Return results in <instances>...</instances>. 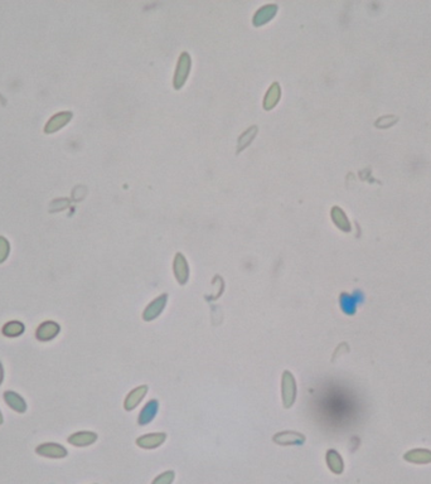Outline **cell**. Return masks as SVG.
<instances>
[{
	"instance_id": "19",
	"label": "cell",
	"mask_w": 431,
	"mask_h": 484,
	"mask_svg": "<svg viewBox=\"0 0 431 484\" xmlns=\"http://www.w3.org/2000/svg\"><path fill=\"white\" fill-rule=\"evenodd\" d=\"M2 421H3V418H2V415H0V424H2Z\"/></svg>"
},
{
	"instance_id": "6",
	"label": "cell",
	"mask_w": 431,
	"mask_h": 484,
	"mask_svg": "<svg viewBox=\"0 0 431 484\" xmlns=\"http://www.w3.org/2000/svg\"><path fill=\"white\" fill-rule=\"evenodd\" d=\"M96 439H97V435H96L95 433H91V431H81V433H76L73 434L72 436H70L68 441L75 446H87L95 443Z\"/></svg>"
},
{
	"instance_id": "5",
	"label": "cell",
	"mask_w": 431,
	"mask_h": 484,
	"mask_svg": "<svg viewBox=\"0 0 431 484\" xmlns=\"http://www.w3.org/2000/svg\"><path fill=\"white\" fill-rule=\"evenodd\" d=\"M305 438L299 433L294 431H284L274 436V441L279 445H301Z\"/></svg>"
},
{
	"instance_id": "12",
	"label": "cell",
	"mask_w": 431,
	"mask_h": 484,
	"mask_svg": "<svg viewBox=\"0 0 431 484\" xmlns=\"http://www.w3.org/2000/svg\"><path fill=\"white\" fill-rule=\"evenodd\" d=\"M325 459H327L328 466H329V469L333 471V473H334V474L342 473L344 465H343L342 456L339 455V453H338V451L329 450L327 453V456H325Z\"/></svg>"
},
{
	"instance_id": "11",
	"label": "cell",
	"mask_w": 431,
	"mask_h": 484,
	"mask_svg": "<svg viewBox=\"0 0 431 484\" xmlns=\"http://www.w3.org/2000/svg\"><path fill=\"white\" fill-rule=\"evenodd\" d=\"M405 459L411 463L427 464L431 461V451L425 450V449H416V450L408 451L405 455Z\"/></svg>"
},
{
	"instance_id": "16",
	"label": "cell",
	"mask_w": 431,
	"mask_h": 484,
	"mask_svg": "<svg viewBox=\"0 0 431 484\" xmlns=\"http://www.w3.org/2000/svg\"><path fill=\"white\" fill-rule=\"evenodd\" d=\"M174 478H175V473H174L173 470H166L164 471V473L159 474V475L151 481V484H171Z\"/></svg>"
},
{
	"instance_id": "17",
	"label": "cell",
	"mask_w": 431,
	"mask_h": 484,
	"mask_svg": "<svg viewBox=\"0 0 431 484\" xmlns=\"http://www.w3.org/2000/svg\"><path fill=\"white\" fill-rule=\"evenodd\" d=\"M9 254V244L5 238L0 237V262L4 261Z\"/></svg>"
},
{
	"instance_id": "3",
	"label": "cell",
	"mask_w": 431,
	"mask_h": 484,
	"mask_svg": "<svg viewBox=\"0 0 431 484\" xmlns=\"http://www.w3.org/2000/svg\"><path fill=\"white\" fill-rule=\"evenodd\" d=\"M165 440V433H150L136 439V445L141 449H155L159 448Z\"/></svg>"
},
{
	"instance_id": "9",
	"label": "cell",
	"mask_w": 431,
	"mask_h": 484,
	"mask_svg": "<svg viewBox=\"0 0 431 484\" xmlns=\"http://www.w3.org/2000/svg\"><path fill=\"white\" fill-rule=\"evenodd\" d=\"M37 451L40 455L52 456V458H63L67 454V450L57 444H44V445L39 446Z\"/></svg>"
},
{
	"instance_id": "8",
	"label": "cell",
	"mask_w": 431,
	"mask_h": 484,
	"mask_svg": "<svg viewBox=\"0 0 431 484\" xmlns=\"http://www.w3.org/2000/svg\"><path fill=\"white\" fill-rule=\"evenodd\" d=\"M58 332H59V327H58V324H55V323L53 322H45L38 328L37 338L40 340L52 339L53 337L57 335Z\"/></svg>"
},
{
	"instance_id": "1",
	"label": "cell",
	"mask_w": 431,
	"mask_h": 484,
	"mask_svg": "<svg viewBox=\"0 0 431 484\" xmlns=\"http://www.w3.org/2000/svg\"><path fill=\"white\" fill-rule=\"evenodd\" d=\"M281 397L285 408H290L296 400V381L290 371H284L281 377Z\"/></svg>"
},
{
	"instance_id": "10",
	"label": "cell",
	"mask_w": 431,
	"mask_h": 484,
	"mask_svg": "<svg viewBox=\"0 0 431 484\" xmlns=\"http://www.w3.org/2000/svg\"><path fill=\"white\" fill-rule=\"evenodd\" d=\"M156 410H158V401H149V402L144 406L143 410H141L138 422L140 424V425H146V424L153 420L154 416L156 415Z\"/></svg>"
},
{
	"instance_id": "2",
	"label": "cell",
	"mask_w": 431,
	"mask_h": 484,
	"mask_svg": "<svg viewBox=\"0 0 431 484\" xmlns=\"http://www.w3.org/2000/svg\"><path fill=\"white\" fill-rule=\"evenodd\" d=\"M166 299H168V295L166 294H163L159 297H156V299H154L153 301L145 308V310H144L143 319L145 320V322H151V320L156 319V318L163 313L164 308H165L166 305Z\"/></svg>"
},
{
	"instance_id": "14",
	"label": "cell",
	"mask_w": 431,
	"mask_h": 484,
	"mask_svg": "<svg viewBox=\"0 0 431 484\" xmlns=\"http://www.w3.org/2000/svg\"><path fill=\"white\" fill-rule=\"evenodd\" d=\"M5 401H7L8 405L12 406L15 411L23 412V411L25 410L24 401H23L15 392H5Z\"/></svg>"
},
{
	"instance_id": "7",
	"label": "cell",
	"mask_w": 431,
	"mask_h": 484,
	"mask_svg": "<svg viewBox=\"0 0 431 484\" xmlns=\"http://www.w3.org/2000/svg\"><path fill=\"white\" fill-rule=\"evenodd\" d=\"M174 275H175L179 284L181 285L186 284L188 280V265L181 255H176L175 260H174Z\"/></svg>"
},
{
	"instance_id": "18",
	"label": "cell",
	"mask_w": 431,
	"mask_h": 484,
	"mask_svg": "<svg viewBox=\"0 0 431 484\" xmlns=\"http://www.w3.org/2000/svg\"><path fill=\"white\" fill-rule=\"evenodd\" d=\"M2 380H3V370H2V366H0V382H2Z\"/></svg>"
},
{
	"instance_id": "13",
	"label": "cell",
	"mask_w": 431,
	"mask_h": 484,
	"mask_svg": "<svg viewBox=\"0 0 431 484\" xmlns=\"http://www.w3.org/2000/svg\"><path fill=\"white\" fill-rule=\"evenodd\" d=\"M71 117V113L68 112H63V113H58V115L53 116L48 124L45 125V133H54L57 131L58 129L62 128Z\"/></svg>"
},
{
	"instance_id": "4",
	"label": "cell",
	"mask_w": 431,
	"mask_h": 484,
	"mask_svg": "<svg viewBox=\"0 0 431 484\" xmlns=\"http://www.w3.org/2000/svg\"><path fill=\"white\" fill-rule=\"evenodd\" d=\"M146 392H148V386L146 385H141L139 387L134 388L129 392V395L126 396L125 401H124V408L126 411H131L141 402L144 397H145Z\"/></svg>"
},
{
	"instance_id": "15",
	"label": "cell",
	"mask_w": 431,
	"mask_h": 484,
	"mask_svg": "<svg viewBox=\"0 0 431 484\" xmlns=\"http://www.w3.org/2000/svg\"><path fill=\"white\" fill-rule=\"evenodd\" d=\"M23 329H24V327H23L22 323L12 322L8 323V324L3 328V333H4L5 335H9V337H17V335L22 334Z\"/></svg>"
}]
</instances>
